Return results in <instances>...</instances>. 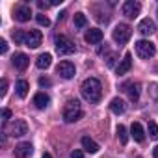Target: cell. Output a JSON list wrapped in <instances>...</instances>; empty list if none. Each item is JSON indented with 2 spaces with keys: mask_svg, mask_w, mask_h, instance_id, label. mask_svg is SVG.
<instances>
[{
  "mask_svg": "<svg viewBox=\"0 0 158 158\" xmlns=\"http://www.w3.org/2000/svg\"><path fill=\"white\" fill-rule=\"evenodd\" d=\"M80 93L88 102H99L102 97V86L97 78H86L80 86Z\"/></svg>",
  "mask_w": 158,
  "mask_h": 158,
  "instance_id": "obj_1",
  "label": "cell"
},
{
  "mask_svg": "<svg viewBox=\"0 0 158 158\" xmlns=\"http://www.w3.org/2000/svg\"><path fill=\"white\" fill-rule=\"evenodd\" d=\"M82 115H84V112H82V106H80L78 101H69L63 106V119L67 123H74V121L80 119Z\"/></svg>",
  "mask_w": 158,
  "mask_h": 158,
  "instance_id": "obj_2",
  "label": "cell"
},
{
  "mask_svg": "<svg viewBox=\"0 0 158 158\" xmlns=\"http://www.w3.org/2000/svg\"><path fill=\"white\" fill-rule=\"evenodd\" d=\"M54 45H56V52L60 56H69L76 50V45L67 37V35H56L54 39Z\"/></svg>",
  "mask_w": 158,
  "mask_h": 158,
  "instance_id": "obj_3",
  "label": "cell"
},
{
  "mask_svg": "<svg viewBox=\"0 0 158 158\" xmlns=\"http://www.w3.org/2000/svg\"><path fill=\"white\" fill-rule=\"evenodd\" d=\"M136 54L141 60H149V58H152L156 54V47H154V43H151L147 39H141V41L136 43Z\"/></svg>",
  "mask_w": 158,
  "mask_h": 158,
  "instance_id": "obj_4",
  "label": "cell"
},
{
  "mask_svg": "<svg viewBox=\"0 0 158 158\" xmlns=\"http://www.w3.org/2000/svg\"><path fill=\"white\" fill-rule=\"evenodd\" d=\"M130 35H132V30H130L128 24H117V26L114 28V32H112L114 41L119 43V45H125V43L130 39Z\"/></svg>",
  "mask_w": 158,
  "mask_h": 158,
  "instance_id": "obj_5",
  "label": "cell"
},
{
  "mask_svg": "<svg viewBox=\"0 0 158 158\" xmlns=\"http://www.w3.org/2000/svg\"><path fill=\"white\" fill-rule=\"evenodd\" d=\"M41 41H43V34L39 30H30L24 35V45L30 47V48H37L41 45Z\"/></svg>",
  "mask_w": 158,
  "mask_h": 158,
  "instance_id": "obj_6",
  "label": "cell"
},
{
  "mask_svg": "<svg viewBox=\"0 0 158 158\" xmlns=\"http://www.w3.org/2000/svg\"><path fill=\"white\" fill-rule=\"evenodd\" d=\"M139 10H141V4L134 2V0H127L123 4V15L128 17V19H136L139 15Z\"/></svg>",
  "mask_w": 158,
  "mask_h": 158,
  "instance_id": "obj_7",
  "label": "cell"
},
{
  "mask_svg": "<svg viewBox=\"0 0 158 158\" xmlns=\"http://www.w3.org/2000/svg\"><path fill=\"white\" fill-rule=\"evenodd\" d=\"M56 73H58L61 78L69 80V78H73V76H74L76 69H74V65H73L71 61H60V63H58V67H56Z\"/></svg>",
  "mask_w": 158,
  "mask_h": 158,
  "instance_id": "obj_8",
  "label": "cell"
},
{
  "mask_svg": "<svg viewBox=\"0 0 158 158\" xmlns=\"http://www.w3.org/2000/svg\"><path fill=\"white\" fill-rule=\"evenodd\" d=\"M10 134L15 136V138H21V136L28 134V125H26V121H24V119H15V121L11 123V127H10Z\"/></svg>",
  "mask_w": 158,
  "mask_h": 158,
  "instance_id": "obj_9",
  "label": "cell"
},
{
  "mask_svg": "<svg viewBox=\"0 0 158 158\" xmlns=\"http://www.w3.org/2000/svg\"><path fill=\"white\" fill-rule=\"evenodd\" d=\"M138 32H139L141 35H152V34L156 32L154 21H152V19H143V21L138 24Z\"/></svg>",
  "mask_w": 158,
  "mask_h": 158,
  "instance_id": "obj_10",
  "label": "cell"
},
{
  "mask_svg": "<svg viewBox=\"0 0 158 158\" xmlns=\"http://www.w3.org/2000/svg\"><path fill=\"white\" fill-rule=\"evenodd\" d=\"M32 152H34V147H32V143H28V141L19 143V145L15 147V151H13L15 158H28Z\"/></svg>",
  "mask_w": 158,
  "mask_h": 158,
  "instance_id": "obj_11",
  "label": "cell"
},
{
  "mask_svg": "<svg viewBox=\"0 0 158 158\" xmlns=\"http://www.w3.org/2000/svg\"><path fill=\"white\" fill-rule=\"evenodd\" d=\"M130 67H132V54H130V52H127V54H125V58L119 61V65H117V69H115V71H117V74H119V76H123V74H127V73L130 71Z\"/></svg>",
  "mask_w": 158,
  "mask_h": 158,
  "instance_id": "obj_12",
  "label": "cell"
},
{
  "mask_svg": "<svg viewBox=\"0 0 158 158\" xmlns=\"http://www.w3.org/2000/svg\"><path fill=\"white\" fill-rule=\"evenodd\" d=\"M15 21H19V23H26V21H30V17H32V10H30V6H19L17 10H15Z\"/></svg>",
  "mask_w": 158,
  "mask_h": 158,
  "instance_id": "obj_13",
  "label": "cell"
},
{
  "mask_svg": "<svg viewBox=\"0 0 158 158\" xmlns=\"http://www.w3.org/2000/svg\"><path fill=\"white\" fill-rule=\"evenodd\" d=\"M86 41H88L89 45H97V43H101V41H102V30H99V28H91V30H88V32H86Z\"/></svg>",
  "mask_w": 158,
  "mask_h": 158,
  "instance_id": "obj_14",
  "label": "cell"
},
{
  "mask_svg": "<svg viewBox=\"0 0 158 158\" xmlns=\"http://www.w3.org/2000/svg\"><path fill=\"white\" fill-rule=\"evenodd\" d=\"M139 89H141V86L136 82H130V84H127L125 86V91H127V95H128V99L132 101V102H136L138 99H139Z\"/></svg>",
  "mask_w": 158,
  "mask_h": 158,
  "instance_id": "obj_15",
  "label": "cell"
},
{
  "mask_svg": "<svg viewBox=\"0 0 158 158\" xmlns=\"http://www.w3.org/2000/svg\"><path fill=\"white\" fill-rule=\"evenodd\" d=\"M80 143H82V147H84V151L86 152H89V154H95V152H99V143H95L89 136H84L82 139H80Z\"/></svg>",
  "mask_w": 158,
  "mask_h": 158,
  "instance_id": "obj_16",
  "label": "cell"
},
{
  "mask_svg": "<svg viewBox=\"0 0 158 158\" xmlns=\"http://www.w3.org/2000/svg\"><path fill=\"white\" fill-rule=\"evenodd\" d=\"M11 61H13L15 69H19V71H24V69L28 67V63H30V58H28L26 54H15Z\"/></svg>",
  "mask_w": 158,
  "mask_h": 158,
  "instance_id": "obj_17",
  "label": "cell"
},
{
  "mask_svg": "<svg viewBox=\"0 0 158 158\" xmlns=\"http://www.w3.org/2000/svg\"><path fill=\"white\" fill-rule=\"evenodd\" d=\"M48 102H50V97H48L47 93H35V97H34V104H35V108L43 110V108L48 106Z\"/></svg>",
  "mask_w": 158,
  "mask_h": 158,
  "instance_id": "obj_18",
  "label": "cell"
},
{
  "mask_svg": "<svg viewBox=\"0 0 158 158\" xmlns=\"http://www.w3.org/2000/svg\"><path fill=\"white\" fill-rule=\"evenodd\" d=\"M130 134H132V138H134L136 141H143V139H145V130H143V127H141L139 123H132Z\"/></svg>",
  "mask_w": 158,
  "mask_h": 158,
  "instance_id": "obj_19",
  "label": "cell"
},
{
  "mask_svg": "<svg viewBox=\"0 0 158 158\" xmlns=\"http://www.w3.org/2000/svg\"><path fill=\"white\" fill-rule=\"evenodd\" d=\"M110 110H112L115 115H121V114H125V102H123L121 99H112Z\"/></svg>",
  "mask_w": 158,
  "mask_h": 158,
  "instance_id": "obj_20",
  "label": "cell"
},
{
  "mask_svg": "<svg viewBox=\"0 0 158 158\" xmlns=\"http://www.w3.org/2000/svg\"><path fill=\"white\" fill-rule=\"evenodd\" d=\"M15 89H17V95H19L21 99H24V97L28 95V89H30V84H28L26 80H19V82H17V86H15Z\"/></svg>",
  "mask_w": 158,
  "mask_h": 158,
  "instance_id": "obj_21",
  "label": "cell"
},
{
  "mask_svg": "<svg viewBox=\"0 0 158 158\" xmlns=\"http://www.w3.org/2000/svg\"><path fill=\"white\" fill-rule=\"evenodd\" d=\"M50 61H52V56L50 54H41L39 58H37V61H35V65L39 67V69H47V67H50Z\"/></svg>",
  "mask_w": 158,
  "mask_h": 158,
  "instance_id": "obj_22",
  "label": "cell"
},
{
  "mask_svg": "<svg viewBox=\"0 0 158 158\" xmlns=\"http://www.w3.org/2000/svg\"><path fill=\"white\" fill-rule=\"evenodd\" d=\"M86 23H88V19H86L84 13H76V15H74V26H76V28H84Z\"/></svg>",
  "mask_w": 158,
  "mask_h": 158,
  "instance_id": "obj_23",
  "label": "cell"
},
{
  "mask_svg": "<svg viewBox=\"0 0 158 158\" xmlns=\"http://www.w3.org/2000/svg\"><path fill=\"white\" fill-rule=\"evenodd\" d=\"M117 136H119V141H121L123 145H127V141H128V134H127V128H125L123 125L117 127Z\"/></svg>",
  "mask_w": 158,
  "mask_h": 158,
  "instance_id": "obj_24",
  "label": "cell"
},
{
  "mask_svg": "<svg viewBox=\"0 0 158 158\" xmlns=\"http://www.w3.org/2000/svg\"><path fill=\"white\" fill-rule=\"evenodd\" d=\"M147 132H149V138H151V139H156V138H158V125H156L154 121H151L149 127H147Z\"/></svg>",
  "mask_w": 158,
  "mask_h": 158,
  "instance_id": "obj_25",
  "label": "cell"
},
{
  "mask_svg": "<svg viewBox=\"0 0 158 158\" xmlns=\"http://www.w3.org/2000/svg\"><path fill=\"white\" fill-rule=\"evenodd\" d=\"M35 21H37V24H39V26H50V21H48V17H47V15H43V13L35 15Z\"/></svg>",
  "mask_w": 158,
  "mask_h": 158,
  "instance_id": "obj_26",
  "label": "cell"
},
{
  "mask_svg": "<svg viewBox=\"0 0 158 158\" xmlns=\"http://www.w3.org/2000/svg\"><path fill=\"white\" fill-rule=\"evenodd\" d=\"M24 35H26V32H23V30H17V32L13 34V39H15V43H23V45H24Z\"/></svg>",
  "mask_w": 158,
  "mask_h": 158,
  "instance_id": "obj_27",
  "label": "cell"
},
{
  "mask_svg": "<svg viewBox=\"0 0 158 158\" xmlns=\"http://www.w3.org/2000/svg\"><path fill=\"white\" fill-rule=\"evenodd\" d=\"M8 93V80H2V84H0V97H6Z\"/></svg>",
  "mask_w": 158,
  "mask_h": 158,
  "instance_id": "obj_28",
  "label": "cell"
},
{
  "mask_svg": "<svg viewBox=\"0 0 158 158\" xmlns=\"http://www.w3.org/2000/svg\"><path fill=\"white\" fill-rule=\"evenodd\" d=\"M151 97L158 101V84H152L151 86Z\"/></svg>",
  "mask_w": 158,
  "mask_h": 158,
  "instance_id": "obj_29",
  "label": "cell"
},
{
  "mask_svg": "<svg viewBox=\"0 0 158 158\" xmlns=\"http://www.w3.org/2000/svg\"><path fill=\"white\" fill-rule=\"evenodd\" d=\"M10 117H11V110L10 108H4L2 110V121H8Z\"/></svg>",
  "mask_w": 158,
  "mask_h": 158,
  "instance_id": "obj_30",
  "label": "cell"
},
{
  "mask_svg": "<svg viewBox=\"0 0 158 158\" xmlns=\"http://www.w3.org/2000/svg\"><path fill=\"white\" fill-rule=\"evenodd\" d=\"M0 52H2V54L8 52V43H6V39H0Z\"/></svg>",
  "mask_w": 158,
  "mask_h": 158,
  "instance_id": "obj_31",
  "label": "cell"
},
{
  "mask_svg": "<svg viewBox=\"0 0 158 158\" xmlns=\"http://www.w3.org/2000/svg\"><path fill=\"white\" fill-rule=\"evenodd\" d=\"M69 158H84V152L82 151H74V152H71Z\"/></svg>",
  "mask_w": 158,
  "mask_h": 158,
  "instance_id": "obj_32",
  "label": "cell"
},
{
  "mask_svg": "<svg viewBox=\"0 0 158 158\" xmlns=\"http://www.w3.org/2000/svg\"><path fill=\"white\" fill-rule=\"evenodd\" d=\"M39 86L48 88V86H50V80H48V78H39Z\"/></svg>",
  "mask_w": 158,
  "mask_h": 158,
  "instance_id": "obj_33",
  "label": "cell"
},
{
  "mask_svg": "<svg viewBox=\"0 0 158 158\" xmlns=\"http://www.w3.org/2000/svg\"><path fill=\"white\" fill-rule=\"evenodd\" d=\"M37 6H39V10H47V8L50 6V2H41V0H39V2H37Z\"/></svg>",
  "mask_w": 158,
  "mask_h": 158,
  "instance_id": "obj_34",
  "label": "cell"
},
{
  "mask_svg": "<svg viewBox=\"0 0 158 158\" xmlns=\"http://www.w3.org/2000/svg\"><path fill=\"white\" fill-rule=\"evenodd\" d=\"M152 156H154V158H158V145L152 149Z\"/></svg>",
  "mask_w": 158,
  "mask_h": 158,
  "instance_id": "obj_35",
  "label": "cell"
},
{
  "mask_svg": "<svg viewBox=\"0 0 158 158\" xmlns=\"http://www.w3.org/2000/svg\"><path fill=\"white\" fill-rule=\"evenodd\" d=\"M43 158H52V156H50V152H45V154H43Z\"/></svg>",
  "mask_w": 158,
  "mask_h": 158,
  "instance_id": "obj_36",
  "label": "cell"
}]
</instances>
